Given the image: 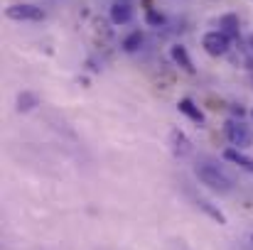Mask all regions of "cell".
<instances>
[{"mask_svg":"<svg viewBox=\"0 0 253 250\" xmlns=\"http://www.w3.org/2000/svg\"><path fill=\"white\" fill-rule=\"evenodd\" d=\"M194 174H197V179H199L204 186H209V189H211V191H216V194H229V191L234 189V184H231L229 174H226L224 169H219L216 165L202 162V165L194 167Z\"/></svg>","mask_w":253,"mask_h":250,"instance_id":"obj_1","label":"cell"},{"mask_svg":"<svg viewBox=\"0 0 253 250\" xmlns=\"http://www.w3.org/2000/svg\"><path fill=\"white\" fill-rule=\"evenodd\" d=\"M202 47H204V52L209 57H224L229 52V47H231V37L224 35L221 30H211V32H207L202 37Z\"/></svg>","mask_w":253,"mask_h":250,"instance_id":"obj_2","label":"cell"},{"mask_svg":"<svg viewBox=\"0 0 253 250\" xmlns=\"http://www.w3.org/2000/svg\"><path fill=\"white\" fill-rule=\"evenodd\" d=\"M224 133H226V140H229L236 150L251 147L253 135H251V130H249V125H244L241 120H229L226 128H224Z\"/></svg>","mask_w":253,"mask_h":250,"instance_id":"obj_3","label":"cell"},{"mask_svg":"<svg viewBox=\"0 0 253 250\" xmlns=\"http://www.w3.org/2000/svg\"><path fill=\"white\" fill-rule=\"evenodd\" d=\"M5 17L15 20V22H37L44 17V12H42V7H35L30 2H17V5L5 7Z\"/></svg>","mask_w":253,"mask_h":250,"instance_id":"obj_4","label":"cell"},{"mask_svg":"<svg viewBox=\"0 0 253 250\" xmlns=\"http://www.w3.org/2000/svg\"><path fill=\"white\" fill-rule=\"evenodd\" d=\"M169 150H172L174 157H187L192 152V143H189V138L179 128H172L169 130Z\"/></svg>","mask_w":253,"mask_h":250,"instance_id":"obj_5","label":"cell"},{"mask_svg":"<svg viewBox=\"0 0 253 250\" xmlns=\"http://www.w3.org/2000/svg\"><path fill=\"white\" fill-rule=\"evenodd\" d=\"M169 57H172V62L182 69V71H187V74H194V64H192V59H189V54H187V49L182 47V44H174V47H169Z\"/></svg>","mask_w":253,"mask_h":250,"instance_id":"obj_6","label":"cell"},{"mask_svg":"<svg viewBox=\"0 0 253 250\" xmlns=\"http://www.w3.org/2000/svg\"><path fill=\"white\" fill-rule=\"evenodd\" d=\"M133 20V7L128 2H113L111 5V22L113 25H128Z\"/></svg>","mask_w":253,"mask_h":250,"instance_id":"obj_7","label":"cell"},{"mask_svg":"<svg viewBox=\"0 0 253 250\" xmlns=\"http://www.w3.org/2000/svg\"><path fill=\"white\" fill-rule=\"evenodd\" d=\"M177 108H179V113H184L192 123L204 125V113L199 110V106H194V101H192V98H182V101L177 103Z\"/></svg>","mask_w":253,"mask_h":250,"instance_id":"obj_8","label":"cell"},{"mask_svg":"<svg viewBox=\"0 0 253 250\" xmlns=\"http://www.w3.org/2000/svg\"><path fill=\"white\" fill-rule=\"evenodd\" d=\"M224 160H229L231 165H239L241 169H246V172H251L253 174V157L244 155V152H241V150H236V147L224 150Z\"/></svg>","mask_w":253,"mask_h":250,"instance_id":"obj_9","label":"cell"},{"mask_svg":"<svg viewBox=\"0 0 253 250\" xmlns=\"http://www.w3.org/2000/svg\"><path fill=\"white\" fill-rule=\"evenodd\" d=\"M219 27H221V32L224 35H229V37H239V17L236 15H221V20H219Z\"/></svg>","mask_w":253,"mask_h":250,"instance_id":"obj_10","label":"cell"},{"mask_svg":"<svg viewBox=\"0 0 253 250\" xmlns=\"http://www.w3.org/2000/svg\"><path fill=\"white\" fill-rule=\"evenodd\" d=\"M140 44H143V32H138V30H135V32H130V35L123 39V44H121V47H123V52H138V49H140Z\"/></svg>","mask_w":253,"mask_h":250,"instance_id":"obj_11","label":"cell"},{"mask_svg":"<svg viewBox=\"0 0 253 250\" xmlns=\"http://www.w3.org/2000/svg\"><path fill=\"white\" fill-rule=\"evenodd\" d=\"M197 206H199V209H204V211H207V214H209V216H211V218L219 223V226H224V223H226V216H224L219 209H214L209 201H204V199H197Z\"/></svg>","mask_w":253,"mask_h":250,"instance_id":"obj_12","label":"cell"},{"mask_svg":"<svg viewBox=\"0 0 253 250\" xmlns=\"http://www.w3.org/2000/svg\"><path fill=\"white\" fill-rule=\"evenodd\" d=\"M17 110H30V108H35L37 106V98L32 96V93H20V98H17Z\"/></svg>","mask_w":253,"mask_h":250,"instance_id":"obj_13","label":"cell"},{"mask_svg":"<svg viewBox=\"0 0 253 250\" xmlns=\"http://www.w3.org/2000/svg\"><path fill=\"white\" fill-rule=\"evenodd\" d=\"M145 20H148L150 25H163V15H158L155 10H148V15H145Z\"/></svg>","mask_w":253,"mask_h":250,"instance_id":"obj_14","label":"cell"},{"mask_svg":"<svg viewBox=\"0 0 253 250\" xmlns=\"http://www.w3.org/2000/svg\"><path fill=\"white\" fill-rule=\"evenodd\" d=\"M249 47H251V52H253V35H251V39H249Z\"/></svg>","mask_w":253,"mask_h":250,"instance_id":"obj_15","label":"cell"},{"mask_svg":"<svg viewBox=\"0 0 253 250\" xmlns=\"http://www.w3.org/2000/svg\"><path fill=\"white\" fill-rule=\"evenodd\" d=\"M251 241H253V233H251Z\"/></svg>","mask_w":253,"mask_h":250,"instance_id":"obj_16","label":"cell"},{"mask_svg":"<svg viewBox=\"0 0 253 250\" xmlns=\"http://www.w3.org/2000/svg\"><path fill=\"white\" fill-rule=\"evenodd\" d=\"M251 118H253V110H251Z\"/></svg>","mask_w":253,"mask_h":250,"instance_id":"obj_17","label":"cell"}]
</instances>
